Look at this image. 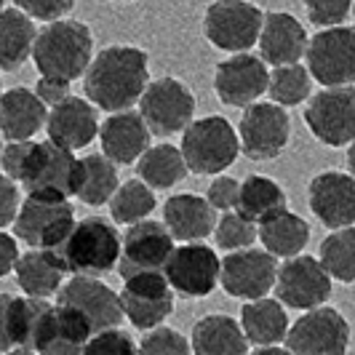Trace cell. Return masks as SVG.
<instances>
[{
	"mask_svg": "<svg viewBox=\"0 0 355 355\" xmlns=\"http://www.w3.org/2000/svg\"><path fill=\"white\" fill-rule=\"evenodd\" d=\"M211 235L219 249H246V246H251L257 241V225L232 209V211H225L222 219H216Z\"/></svg>",
	"mask_w": 355,
	"mask_h": 355,
	"instance_id": "obj_39",
	"label": "cell"
},
{
	"mask_svg": "<svg viewBox=\"0 0 355 355\" xmlns=\"http://www.w3.org/2000/svg\"><path fill=\"white\" fill-rule=\"evenodd\" d=\"M0 94H3V86H0Z\"/></svg>",
	"mask_w": 355,
	"mask_h": 355,
	"instance_id": "obj_54",
	"label": "cell"
},
{
	"mask_svg": "<svg viewBox=\"0 0 355 355\" xmlns=\"http://www.w3.org/2000/svg\"><path fill=\"white\" fill-rule=\"evenodd\" d=\"M17 8H21L27 17L37 19V21H53L70 14L75 0H14Z\"/></svg>",
	"mask_w": 355,
	"mask_h": 355,
	"instance_id": "obj_43",
	"label": "cell"
},
{
	"mask_svg": "<svg viewBox=\"0 0 355 355\" xmlns=\"http://www.w3.org/2000/svg\"><path fill=\"white\" fill-rule=\"evenodd\" d=\"M11 225L17 241L27 243L30 249H56L75 225V209L70 206V198L27 193Z\"/></svg>",
	"mask_w": 355,
	"mask_h": 355,
	"instance_id": "obj_6",
	"label": "cell"
},
{
	"mask_svg": "<svg viewBox=\"0 0 355 355\" xmlns=\"http://www.w3.org/2000/svg\"><path fill=\"white\" fill-rule=\"evenodd\" d=\"M163 225L174 235V241H203L214 232L216 209L196 193H179L163 203Z\"/></svg>",
	"mask_w": 355,
	"mask_h": 355,
	"instance_id": "obj_25",
	"label": "cell"
},
{
	"mask_svg": "<svg viewBox=\"0 0 355 355\" xmlns=\"http://www.w3.org/2000/svg\"><path fill=\"white\" fill-rule=\"evenodd\" d=\"M46 128H49V139L56 144L67 147V150H83L89 147L96 134H99V115H96V105H91L89 99H78V96H67L62 102L49 110L46 118Z\"/></svg>",
	"mask_w": 355,
	"mask_h": 355,
	"instance_id": "obj_21",
	"label": "cell"
},
{
	"mask_svg": "<svg viewBox=\"0 0 355 355\" xmlns=\"http://www.w3.org/2000/svg\"><path fill=\"white\" fill-rule=\"evenodd\" d=\"M307 203L315 219L329 230L355 225V177L342 171H323L313 177Z\"/></svg>",
	"mask_w": 355,
	"mask_h": 355,
	"instance_id": "obj_20",
	"label": "cell"
},
{
	"mask_svg": "<svg viewBox=\"0 0 355 355\" xmlns=\"http://www.w3.org/2000/svg\"><path fill=\"white\" fill-rule=\"evenodd\" d=\"M243 110L246 112L238 125L241 150L251 160L278 158L291 139V121H288L286 107L275 102H251Z\"/></svg>",
	"mask_w": 355,
	"mask_h": 355,
	"instance_id": "obj_14",
	"label": "cell"
},
{
	"mask_svg": "<svg viewBox=\"0 0 355 355\" xmlns=\"http://www.w3.org/2000/svg\"><path fill=\"white\" fill-rule=\"evenodd\" d=\"M193 353L198 355H241L249 353L243 326L230 315H206L193 326Z\"/></svg>",
	"mask_w": 355,
	"mask_h": 355,
	"instance_id": "obj_30",
	"label": "cell"
},
{
	"mask_svg": "<svg viewBox=\"0 0 355 355\" xmlns=\"http://www.w3.org/2000/svg\"><path fill=\"white\" fill-rule=\"evenodd\" d=\"M307 17L315 27H337L353 11V0H304Z\"/></svg>",
	"mask_w": 355,
	"mask_h": 355,
	"instance_id": "obj_42",
	"label": "cell"
},
{
	"mask_svg": "<svg viewBox=\"0 0 355 355\" xmlns=\"http://www.w3.org/2000/svg\"><path fill=\"white\" fill-rule=\"evenodd\" d=\"M0 150H3V134H0Z\"/></svg>",
	"mask_w": 355,
	"mask_h": 355,
	"instance_id": "obj_51",
	"label": "cell"
},
{
	"mask_svg": "<svg viewBox=\"0 0 355 355\" xmlns=\"http://www.w3.org/2000/svg\"><path fill=\"white\" fill-rule=\"evenodd\" d=\"M257 238L262 241L275 259H288V257H297L302 254V249L310 241V227L300 214L281 209V211L265 216L259 225H257Z\"/></svg>",
	"mask_w": 355,
	"mask_h": 355,
	"instance_id": "obj_29",
	"label": "cell"
},
{
	"mask_svg": "<svg viewBox=\"0 0 355 355\" xmlns=\"http://www.w3.org/2000/svg\"><path fill=\"white\" fill-rule=\"evenodd\" d=\"M3 6H6V0H0V8H3Z\"/></svg>",
	"mask_w": 355,
	"mask_h": 355,
	"instance_id": "obj_52",
	"label": "cell"
},
{
	"mask_svg": "<svg viewBox=\"0 0 355 355\" xmlns=\"http://www.w3.org/2000/svg\"><path fill=\"white\" fill-rule=\"evenodd\" d=\"M278 262L267 249H235L222 259L219 284L235 300H259L275 286Z\"/></svg>",
	"mask_w": 355,
	"mask_h": 355,
	"instance_id": "obj_16",
	"label": "cell"
},
{
	"mask_svg": "<svg viewBox=\"0 0 355 355\" xmlns=\"http://www.w3.org/2000/svg\"><path fill=\"white\" fill-rule=\"evenodd\" d=\"M323 270L339 284H355V227H337L323 238L318 254Z\"/></svg>",
	"mask_w": 355,
	"mask_h": 355,
	"instance_id": "obj_37",
	"label": "cell"
},
{
	"mask_svg": "<svg viewBox=\"0 0 355 355\" xmlns=\"http://www.w3.org/2000/svg\"><path fill=\"white\" fill-rule=\"evenodd\" d=\"M94 334L91 323L83 313H78L70 304L56 302V307H49L46 320L37 334L35 353L46 355H67V353H83L86 342Z\"/></svg>",
	"mask_w": 355,
	"mask_h": 355,
	"instance_id": "obj_23",
	"label": "cell"
},
{
	"mask_svg": "<svg viewBox=\"0 0 355 355\" xmlns=\"http://www.w3.org/2000/svg\"><path fill=\"white\" fill-rule=\"evenodd\" d=\"M121 304L131 326L150 331L174 313V288L163 270H139L123 278Z\"/></svg>",
	"mask_w": 355,
	"mask_h": 355,
	"instance_id": "obj_10",
	"label": "cell"
},
{
	"mask_svg": "<svg viewBox=\"0 0 355 355\" xmlns=\"http://www.w3.org/2000/svg\"><path fill=\"white\" fill-rule=\"evenodd\" d=\"M270 72L262 56H251L249 51H241L219 62L214 72V91L219 102L227 107H249L262 94H267Z\"/></svg>",
	"mask_w": 355,
	"mask_h": 355,
	"instance_id": "obj_17",
	"label": "cell"
},
{
	"mask_svg": "<svg viewBox=\"0 0 355 355\" xmlns=\"http://www.w3.org/2000/svg\"><path fill=\"white\" fill-rule=\"evenodd\" d=\"M14 272H17L19 288L24 294L43 297V300L53 297L64 278V267L51 249H30L19 254Z\"/></svg>",
	"mask_w": 355,
	"mask_h": 355,
	"instance_id": "obj_28",
	"label": "cell"
},
{
	"mask_svg": "<svg viewBox=\"0 0 355 355\" xmlns=\"http://www.w3.org/2000/svg\"><path fill=\"white\" fill-rule=\"evenodd\" d=\"M139 350L153 355H187L193 347L184 339V334H179L177 329H168V326L160 323L155 329H150V334L139 342Z\"/></svg>",
	"mask_w": 355,
	"mask_h": 355,
	"instance_id": "obj_40",
	"label": "cell"
},
{
	"mask_svg": "<svg viewBox=\"0 0 355 355\" xmlns=\"http://www.w3.org/2000/svg\"><path fill=\"white\" fill-rule=\"evenodd\" d=\"M139 350V342H134L131 334L121 331L118 326H110L102 331H94L83 347V353L91 355H118V353H137Z\"/></svg>",
	"mask_w": 355,
	"mask_h": 355,
	"instance_id": "obj_41",
	"label": "cell"
},
{
	"mask_svg": "<svg viewBox=\"0 0 355 355\" xmlns=\"http://www.w3.org/2000/svg\"><path fill=\"white\" fill-rule=\"evenodd\" d=\"M284 347L297 355H339L350 347V326L334 307H313L286 331Z\"/></svg>",
	"mask_w": 355,
	"mask_h": 355,
	"instance_id": "obj_12",
	"label": "cell"
},
{
	"mask_svg": "<svg viewBox=\"0 0 355 355\" xmlns=\"http://www.w3.org/2000/svg\"><path fill=\"white\" fill-rule=\"evenodd\" d=\"M83 75V91L91 105L105 112L128 110L150 83L147 51L137 46H107L91 59Z\"/></svg>",
	"mask_w": 355,
	"mask_h": 355,
	"instance_id": "obj_1",
	"label": "cell"
},
{
	"mask_svg": "<svg viewBox=\"0 0 355 355\" xmlns=\"http://www.w3.org/2000/svg\"><path fill=\"white\" fill-rule=\"evenodd\" d=\"M307 70L320 86H345L355 80V30L353 27H323L307 40Z\"/></svg>",
	"mask_w": 355,
	"mask_h": 355,
	"instance_id": "obj_11",
	"label": "cell"
},
{
	"mask_svg": "<svg viewBox=\"0 0 355 355\" xmlns=\"http://www.w3.org/2000/svg\"><path fill=\"white\" fill-rule=\"evenodd\" d=\"M310 89H313V75L300 62L275 67V72L270 75V83H267L270 99L281 107L302 105L304 99H310Z\"/></svg>",
	"mask_w": 355,
	"mask_h": 355,
	"instance_id": "obj_38",
	"label": "cell"
},
{
	"mask_svg": "<svg viewBox=\"0 0 355 355\" xmlns=\"http://www.w3.org/2000/svg\"><path fill=\"white\" fill-rule=\"evenodd\" d=\"M35 21L21 8H0V70H19L30 56L35 43Z\"/></svg>",
	"mask_w": 355,
	"mask_h": 355,
	"instance_id": "obj_31",
	"label": "cell"
},
{
	"mask_svg": "<svg viewBox=\"0 0 355 355\" xmlns=\"http://www.w3.org/2000/svg\"><path fill=\"white\" fill-rule=\"evenodd\" d=\"M51 304L43 297H11V345L14 350H30L35 353L37 334L46 320Z\"/></svg>",
	"mask_w": 355,
	"mask_h": 355,
	"instance_id": "obj_36",
	"label": "cell"
},
{
	"mask_svg": "<svg viewBox=\"0 0 355 355\" xmlns=\"http://www.w3.org/2000/svg\"><path fill=\"white\" fill-rule=\"evenodd\" d=\"M46 118H49V110L35 91L17 86L0 94V134L8 142L33 139L46 125Z\"/></svg>",
	"mask_w": 355,
	"mask_h": 355,
	"instance_id": "obj_26",
	"label": "cell"
},
{
	"mask_svg": "<svg viewBox=\"0 0 355 355\" xmlns=\"http://www.w3.org/2000/svg\"><path fill=\"white\" fill-rule=\"evenodd\" d=\"M307 30L297 17L286 11H270L262 19V33H259V51L262 59L272 67L294 64L307 51Z\"/></svg>",
	"mask_w": 355,
	"mask_h": 355,
	"instance_id": "obj_24",
	"label": "cell"
},
{
	"mask_svg": "<svg viewBox=\"0 0 355 355\" xmlns=\"http://www.w3.org/2000/svg\"><path fill=\"white\" fill-rule=\"evenodd\" d=\"M304 123L326 147H345L355 139V86H323L307 107Z\"/></svg>",
	"mask_w": 355,
	"mask_h": 355,
	"instance_id": "obj_8",
	"label": "cell"
},
{
	"mask_svg": "<svg viewBox=\"0 0 355 355\" xmlns=\"http://www.w3.org/2000/svg\"><path fill=\"white\" fill-rule=\"evenodd\" d=\"M347 168H350V174L355 177V139L350 142V150H347Z\"/></svg>",
	"mask_w": 355,
	"mask_h": 355,
	"instance_id": "obj_49",
	"label": "cell"
},
{
	"mask_svg": "<svg viewBox=\"0 0 355 355\" xmlns=\"http://www.w3.org/2000/svg\"><path fill=\"white\" fill-rule=\"evenodd\" d=\"M19 187L17 182L6 174H0V230L8 227L14 222V216L19 211Z\"/></svg>",
	"mask_w": 355,
	"mask_h": 355,
	"instance_id": "obj_45",
	"label": "cell"
},
{
	"mask_svg": "<svg viewBox=\"0 0 355 355\" xmlns=\"http://www.w3.org/2000/svg\"><path fill=\"white\" fill-rule=\"evenodd\" d=\"M219 270L222 259L216 257V251L200 241H190L182 243L179 249L174 246L171 257L163 265V275L184 300H200L209 297L219 286Z\"/></svg>",
	"mask_w": 355,
	"mask_h": 355,
	"instance_id": "obj_13",
	"label": "cell"
},
{
	"mask_svg": "<svg viewBox=\"0 0 355 355\" xmlns=\"http://www.w3.org/2000/svg\"><path fill=\"white\" fill-rule=\"evenodd\" d=\"M121 235L102 216H86L72 225L67 238L51 249L64 272L72 275H107L121 259Z\"/></svg>",
	"mask_w": 355,
	"mask_h": 355,
	"instance_id": "obj_3",
	"label": "cell"
},
{
	"mask_svg": "<svg viewBox=\"0 0 355 355\" xmlns=\"http://www.w3.org/2000/svg\"><path fill=\"white\" fill-rule=\"evenodd\" d=\"M241 326L254 350L284 345L286 331H288V315L284 310V302L267 300V297L249 300L241 310Z\"/></svg>",
	"mask_w": 355,
	"mask_h": 355,
	"instance_id": "obj_27",
	"label": "cell"
},
{
	"mask_svg": "<svg viewBox=\"0 0 355 355\" xmlns=\"http://www.w3.org/2000/svg\"><path fill=\"white\" fill-rule=\"evenodd\" d=\"M56 297L62 304H70L78 313H83L94 331L121 326V320L125 318L121 294L102 284L99 275H72L67 284L59 286Z\"/></svg>",
	"mask_w": 355,
	"mask_h": 355,
	"instance_id": "obj_18",
	"label": "cell"
},
{
	"mask_svg": "<svg viewBox=\"0 0 355 355\" xmlns=\"http://www.w3.org/2000/svg\"><path fill=\"white\" fill-rule=\"evenodd\" d=\"M19 259V243L17 235H8V232L0 230V278H6Z\"/></svg>",
	"mask_w": 355,
	"mask_h": 355,
	"instance_id": "obj_47",
	"label": "cell"
},
{
	"mask_svg": "<svg viewBox=\"0 0 355 355\" xmlns=\"http://www.w3.org/2000/svg\"><path fill=\"white\" fill-rule=\"evenodd\" d=\"M110 203V216L115 225H134L139 219H147L150 214L155 211L158 200L153 187L142 182V179H128L123 184H118V190L112 193V198L107 200Z\"/></svg>",
	"mask_w": 355,
	"mask_h": 355,
	"instance_id": "obj_35",
	"label": "cell"
},
{
	"mask_svg": "<svg viewBox=\"0 0 355 355\" xmlns=\"http://www.w3.org/2000/svg\"><path fill=\"white\" fill-rule=\"evenodd\" d=\"M350 17H355V3H353V11H350Z\"/></svg>",
	"mask_w": 355,
	"mask_h": 355,
	"instance_id": "obj_50",
	"label": "cell"
},
{
	"mask_svg": "<svg viewBox=\"0 0 355 355\" xmlns=\"http://www.w3.org/2000/svg\"><path fill=\"white\" fill-rule=\"evenodd\" d=\"M11 297L14 294H0V353L14 350V345H11Z\"/></svg>",
	"mask_w": 355,
	"mask_h": 355,
	"instance_id": "obj_48",
	"label": "cell"
},
{
	"mask_svg": "<svg viewBox=\"0 0 355 355\" xmlns=\"http://www.w3.org/2000/svg\"><path fill=\"white\" fill-rule=\"evenodd\" d=\"M139 112L155 137H174L196 118V96L182 80L166 75L147 83L139 96Z\"/></svg>",
	"mask_w": 355,
	"mask_h": 355,
	"instance_id": "obj_9",
	"label": "cell"
},
{
	"mask_svg": "<svg viewBox=\"0 0 355 355\" xmlns=\"http://www.w3.org/2000/svg\"><path fill=\"white\" fill-rule=\"evenodd\" d=\"M35 94L40 96L43 105H56L62 99L70 96V80H62V78H49V75H40V80L35 83Z\"/></svg>",
	"mask_w": 355,
	"mask_h": 355,
	"instance_id": "obj_46",
	"label": "cell"
},
{
	"mask_svg": "<svg viewBox=\"0 0 355 355\" xmlns=\"http://www.w3.org/2000/svg\"><path fill=\"white\" fill-rule=\"evenodd\" d=\"M238 193H241V182L232 177H216L209 184L206 200L211 203L216 211H232L238 203Z\"/></svg>",
	"mask_w": 355,
	"mask_h": 355,
	"instance_id": "obj_44",
	"label": "cell"
},
{
	"mask_svg": "<svg viewBox=\"0 0 355 355\" xmlns=\"http://www.w3.org/2000/svg\"><path fill=\"white\" fill-rule=\"evenodd\" d=\"M118 168L115 163L107 158L105 153L99 155H86L80 160V184L78 193L86 206H105L107 200L112 198V193L118 190Z\"/></svg>",
	"mask_w": 355,
	"mask_h": 355,
	"instance_id": "obj_34",
	"label": "cell"
},
{
	"mask_svg": "<svg viewBox=\"0 0 355 355\" xmlns=\"http://www.w3.org/2000/svg\"><path fill=\"white\" fill-rule=\"evenodd\" d=\"M187 163L182 150L174 144H155L147 147L142 155L137 158V174L142 182H147L153 190H171L187 177Z\"/></svg>",
	"mask_w": 355,
	"mask_h": 355,
	"instance_id": "obj_32",
	"label": "cell"
},
{
	"mask_svg": "<svg viewBox=\"0 0 355 355\" xmlns=\"http://www.w3.org/2000/svg\"><path fill=\"white\" fill-rule=\"evenodd\" d=\"M265 14L249 0H214L203 17V35L219 51H249L259 40Z\"/></svg>",
	"mask_w": 355,
	"mask_h": 355,
	"instance_id": "obj_7",
	"label": "cell"
},
{
	"mask_svg": "<svg viewBox=\"0 0 355 355\" xmlns=\"http://www.w3.org/2000/svg\"><path fill=\"white\" fill-rule=\"evenodd\" d=\"M182 155L193 174L211 177L230 168L241 155V139L238 131L222 115H209L200 121H190L182 131Z\"/></svg>",
	"mask_w": 355,
	"mask_h": 355,
	"instance_id": "obj_5",
	"label": "cell"
},
{
	"mask_svg": "<svg viewBox=\"0 0 355 355\" xmlns=\"http://www.w3.org/2000/svg\"><path fill=\"white\" fill-rule=\"evenodd\" d=\"M150 137L153 131L144 123L142 112H131V110H118L99 125L102 153L115 166L137 163V158L150 147Z\"/></svg>",
	"mask_w": 355,
	"mask_h": 355,
	"instance_id": "obj_22",
	"label": "cell"
},
{
	"mask_svg": "<svg viewBox=\"0 0 355 355\" xmlns=\"http://www.w3.org/2000/svg\"><path fill=\"white\" fill-rule=\"evenodd\" d=\"M17 184L33 196L72 198L80 184V160L72 155V150L56 144L53 139L27 142Z\"/></svg>",
	"mask_w": 355,
	"mask_h": 355,
	"instance_id": "obj_4",
	"label": "cell"
},
{
	"mask_svg": "<svg viewBox=\"0 0 355 355\" xmlns=\"http://www.w3.org/2000/svg\"><path fill=\"white\" fill-rule=\"evenodd\" d=\"M272 288L286 307L313 310L331 297L334 284H331V275L323 270L320 259L307 257V254H297V257H288L284 265L278 267Z\"/></svg>",
	"mask_w": 355,
	"mask_h": 355,
	"instance_id": "obj_15",
	"label": "cell"
},
{
	"mask_svg": "<svg viewBox=\"0 0 355 355\" xmlns=\"http://www.w3.org/2000/svg\"><path fill=\"white\" fill-rule=\"evenodd\" d=\"M174 251V235L163 222L153 219H139L134 225H128L123 235V246H121V275H131L139 270H163L166 259Z\"/></svg>",
	"mask_w": 355,
	"mask_h": 355,
	"instance_id": "obj_19",
	"label": "cell"
},
{
	"mask_svg": "<svg viewBox=\"0 0 355 355\" xmlns=\"http://www.w3.org/2000/svg\"><path fill=\"white\" fill-rule=\"evenodd\" d=\"M281 209H286V193L275 179L251 174V177H246V182H241L235 211L243 214L254 225H259L265 216L281 211Z\"/></svg>",
	"mask_w": 355,
	"mask_h": 355,
	"instance_id": "obj_33",
	"label": "cell"
},
{
	"mask_svg": "<svg viewBox=\"0 0 355 355\" xmlns=\"http://www.w3.org/2000/svg\"><path fill=\"white\" fill-rule=\"evenodd\" d=\"M40 75L75 80L80 78L94 59V37L83 21L75 19H53L49 21L33 43V56Z\"/></svg>",
	"mask_w": 355,
	"mask_h": 355,
	"instance_id": "obj_2",
	"label": "cell"
},
{
	"mask_svg": "<svg viewBox=\"0 0 355 355\" xmlns=\"http://www.w3.org/2000/svg\"><path fill=\"white\" fill-rule=\"evenodd\" d=\"M118 3H128V0H118Z\"/></svg>",
	"mask_w": 355,
	"mask_h": 355,
	"instance_id": "obj_53",
	"label": "cell"
}]
</instances>
